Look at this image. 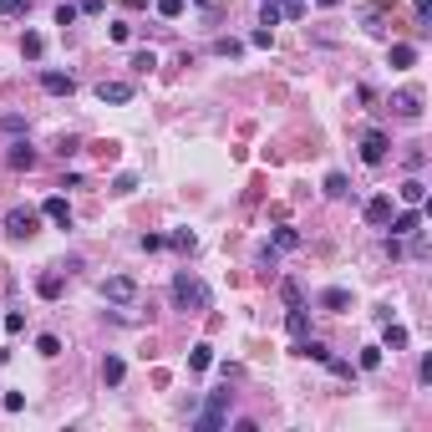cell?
<instances>
[{
	"instance_id": "1",
	"label": "cell",
	"mask_w": 432,
	"mask_h": 432,
	"mask_svg": "<svg viewBox=\"0 0 432 432\" xmlns=\"http://www.w3.org/2000/svg\"><path fill=\"white\" fill-rule=\"evenodd\" d=\"M173 305L178 310H208V305H214V290H208L193 270H178L173 274Z\"/></svg>"
},
{
	"instance_id": "2",
	"label": "cell",
	"mask_w": 432,
	"mask_h": 432,
	"mask_svg": "<svg viewBox=\"0 0 432 432\" xmlns=\"http://www.w3.org/2000/svg\"><path fill=\"white\" fill-rule=\"evenodd\" d=\"M229 397H234V391L224 387V391H214V397H208V407L199 412V417H193V432H219V427H224V412H229Z\"/></svg>"
},
{
	"instance_id": "3",
	"label": "cell",
	"mask_w": 432,
	"mask_h": 432,
	"mask_svg": "<svg viewBox=\"0 0 432 432\" xmlns=\"http://www.w3.org/2000/svg\"><path fill=\"white\" fill-rule=\"evenodd\" d=\"M36 229H41V214H36V208L16 204V208L6 214V234H10V239H31Z\"/></svg>"
},
{
	"instance_id": "4",
	"label": "cell",
	"mask_w": 432,
	"mask_h": 432,
	"mask_svg": "<svg viewBox=\"0 0 432 432\" xmlns=\"http://www.w3.org/2000/svg\"><path fill=\"white\" fill-rule=\"evenodd\" d=\"M102 300H112V305H133V300H138V280H133V274H107V280H102Z\"/></svg>"
},
{
	"instance_id": "5",
	"label": "cell",
	"mask_w": 432,
	"mask_h": 432,
	"mask_svg": "<svg viewBox=\"0 0 432 432\" xmlns=\"http://www.w3.org/2000/svg\"><path fill=\"white\" fill-rule=\"evenodd\" d=\"M387 153H391V138L382 133V127H366V133H361V158L371 163V168H382Z\"/></svg>"
},
{
	"instance_id": "6",
	"label": "cell",
	"mask_w": 432,
	"mask_h": 432,
	"mask_svg": "<svg viewBox=\"0 0 432 432\" xmlns=\"http://www.w3.org/2000/svg\"><path fill=\"white\" fill-rule=\"evenodd\" d=\"M391 214H397V204H391V193H371V199L361 204V219H366L371 229H387V219H391Z\"/></svg>"
},
{
	"instance_id": "7",
	"label": "cell",
	"mask_w": 432,
	"mask_h": 432,
	"mask_svg": "<svg viewBox=\"0 0 432 432\" xmlns=\"http://www.w3.org/2000/svg\"><path fill=\"white\" fill-rule=\"evenodd\" d=\"M387 229H391V239H412V234L422 229V208L407 204L402 214H391V219H387Z\"/></svg>"
},
{
	"instance_id": "8",
	"label": "cell",
	"mask_w": 432,
	"mask_h": 432,
	"mask_svg": "<svg viewBox=\"0 0 432 432\" xmlns=\"http://www.w3.org/2000/svg\"><path fill=\"white\" fill-rule=\"evenodd\" d=\"M133 82H107V76H102L97 82V102H112V107H122V102H133Z\"/></svg>"
},
{
	"instance_id": "9",
	"label": "cell",
	"mask_w": 432,
	"mask_h": 432,
	"mask_svg": "<svg viewBox=\"0 0 432 432\" xmlns=\"http://www.w3.org/2000/svg\"><path fill=\"white\" fill-rule=\"evenodd\" d=\"M41 91H46V97H72L76 76L72 72H41Z\"/></svg>"
},
{
	"instance_id": "10",
	"label": "cell",
	"mask_w": 432,
	"mask_h": 432,
	"mask_svg": "<svg viewBox=\"0 0 432 432\" xmlns=\"http://www.w3.org/2000/svg\"><path fill=\"white\" fill-rule=\"evenodd\" d=\"M41 214H46V219H51L56 229H72V204L61 199V193H51V199L41 204Z\"/></svg>"
},
{
	"instance_id": "11",
	"label": "cell",
	"mask_w": 432,
	"mask_h": 432,
	"mask_svg": "<svg viewBox=\"0 0 432 432\" xmlns=\"http://www.w3.org/2000/svg\"><path fill=\"white\" fill-rule=\"evenodd\" d=\"M316 305H321V310H331V316H341V310H351V290L331 285V290H321V295H316Z\"/></svg>"
},
{
	"instance_id": "12",
	"label": "cell",
	"mask_w": 432,
	"mask_h": 432,
	"mask_svg": "<svg viewBox=\"0 0 432 432\" xmlns=\"http://www.w3.org/2000/svg\"><path fill=\"white\" fill-rule=\"evenodd\" d=\"M391 107H397V117L417 122V117H422V91H397V97H391Z\"/></svg>"
},
{
	"instance_id": "13",
	"label": "cell",
	"mask_w": 432,
	"mask_h": 432,
	"mask_svg": "<svg viewBox=\"0 0 432 432\" xmlns=\"http://www.w3.org/2000/svg\"><path fill=\"white\" fill-rule=\"evenodd\" d=\"M6 163L16 168V173H31V168H36V148H31V142H10Z\"/></svg>"
},
{
	"instance_id": "14",
	"label": "cell",
	"mask_w": 432,
	"mask_h": 432,
	"mask_svg": "<svg viewBox=\"0 0 432 432\" xmlns=\"http://www.w3.org/2000/svg\"><path fill=\"white\" fill-rule=\"evenodd\" d=\"M361 21H366V31H371V36H382L387 31V0H371V6L361 10Z\"/></svg>"
},
{
	"instance_id": "15",
	"label": "cell",
	"mask_w": 432,
	"mask_h": 432,
	"mask_svg": "<svg viewBox=\"0 0 432 432\" xmlns=\"http://www.w3.org/2000/svg\"><path fill=\"white\" fill-rule=\"evenodd\" d=\"M387 61H391V72H407V67H417V46H407V41H397L387 51Z\"/></svg>"
},
{
	"instance_id": "16",
	"label": "cell",
	"mask_w": 432,
	"mask_h": 432,
	"mask_svg": "<svg viewBox=\"0 0 432 432\" xmlns=\"http://www.w3.org/2000/svg\"><path fill=\"white\" fill-rule=\"evenodd\" d=\"M397 199H402V204H417V208H422V199H427V183H422V178H407V183L397 188Z\"/></svg>"
},
{
	"instance_id": "17",
	"label": "cell",
	"mask_w": 432,
	"mask_h": 432,
	"mask_svg": "<svg viewBox=\"0 0 432 432\" xmlns=\"http://www.w3.org/2000/svg\"><path fill=\"white\" fill-rule=\"evenodd\" d=\"M402 346H407V325H397V321L387 316V336H382V351H402Z\"/></svg>"
},
{
	"instance_id": "18",
	"label": "cell",
	"mask_w": 432,
	"mask_h": 432,
	"mask_svg": "<svg viewBox=\"0 0 432 432\" xmlns=\"http://www.w3.org/2000/svg\"><path fill=\"white\" fill-rule=\"evenodd\" d=\"M122 376H127V361H122V356H107V361H102V382H107V387H122Z\"/></svg>"
},
{
	"instance_id": "19",
	"label": "cell",
	"mask_w": 432,
	"mask_h": 432,
	"mask_svg": "<svg viewBox=\"0 0 432 432\" xmlns=\"http://www.w3.org/2000/svg\"><path fill=\"white\" fill-rule=\"evenodd\" d=\"M285 331H290L295 341H300V336L310 331V316H305V305H290V316H285Z\"/></svg>"
},
{
	"instance_id": "20",
	"label": "cell",
	"mask_w": 432,
	"mask_h": 432,
	"mask_svg": "<svg viewBox=\"0 0 432 432\" xmlns=\"http://www.w3.org/2000/svg\"><path fill=\"white\" fill-rule=\"evenodd\" d=\"M168 244H173L178 255H193V250H199V234H193V229H173V234H168Z\"/></svg>"
},
{
	"instance_id": "21",
	"label": "cell",
	"mask_w": 432,
	"mask_h": 432,
	"mask_svg": "<svg viewBox=\"0 0 432 432\" xmlns=\"http://www.w3.org/2000/svg\"><path fill=\"white\" fill-rule=\"evenodd\" d=\"M41 51H46V36H36V31L21 36V56H25V61H41Z\"/></svg>"
},
{
	"instance_id": "22",
	"label": "cell",
	"mask_w": 432,
	"mask_h": 432,
	"mask_svg": "<svg viewBox=\"0 0 432 432\" xmlns=\"http://www.w3.org/2000/svg\"><path fill=\"white\" fill-rule=\"evenodd\" d=\"M295 356H305V361H321V366H325V361H331V351H325L321 341H305V336H300V346H295Z\"/></svg>"
},
{
	"instance_id": "23",
	"label": "cell",
	"mask_w": 432,
	"mask_h": 432,
	"mask_svg": "<svg viewBox=\"0 0 432 432\" xmlns=\"http://www.w3.org/2000/svg\"><path fill=\"white\" fill-rule=\"evenodd\" d=\"M188 366H193V371H208V366H214V346H208V341H199V346L188 351Z\"/></svg>"
},
{
	"instance_id": "24",
	"label": "cell",
	"mask_w": 432,
	"mask_h": 432,
	"mask_svg": "<svg viewBox=\"0 0 432 432\" xmlns=\"http://www.w3.org/2000/svg\"><path fill=\"white\" fill-rule=\"evenodd\" d=\"M36 295L41 300H61V274H41V280H36Z\"/></svg>"
},
{
	"instance_id": "25",
	"label": "cell",
	"mask_w": 432,
	"mask_h": 432,
	"mask_svg": "<svg viewBox=\"0 0 432 432\" xmlns=\"http://www.w3.org/2000/svg\"><path fill=\"white\" fill-rule=\"evenodd\" d=\"M346 193H351L346 173H325V199H346Z\"/></svg>"
},
{
	"instance_id": "26",
	"label": "cell",
	"mask_w": 432,
	"mask_h": 432,
	"mask_svg": "<svg viewBox=\"0 0 432 432\" xmlns=\"http://www.w3.org/2000/svg\"><path fill=\"white\" fill-rule=\"evenodd\" d=\"M280 300H285V305H305V290H300V280H280Z\"/></svg>"
},
{
	"instance_id": "27",
	"label": "cell",
	"mask_w": 432,
	"mask_h": 432,
	"mask_svg": "<svg viewBox=\"0 0 432 432\" xmlns=\"http://www.w3.org/2000/svg\"><path fill=\"white\" fill-rule=\"evenodd\" d=\"M214 56H229V61H234V56H244V46L234 41V36H219V41H214Z\"/></svg>"
},
{
	"instance_id": "28",
	"label": "cell",
	"mask_w": 432,
	"mask_h": 432,
	"mask_svg": "<svg viewBox=\"0 0 432 432\" xmlns=\"http://www.w3.org/2000/svg\"><path fill=\"white\" fill-rule=\"evenodd\" d=\"M153 67H158V56H153V51H138V56H133V72H138V76H148Z\"/></svg>"
},
{
	"instance_id": "29",
	"label": "cell",
	"mask_w": 432,
	"mask_h": 432,
	"mask_svg": "<svg viewBox=\"0 0 432 432\" xmlns=\"http://www.w3.org/2000/svg\"><path fill=\"white\" fill-rule=\"evenodd\" d=\"M76 16H82V10H76L72 0H61V6H56V25H76Z\"/></svg>"
},
{
	"instance_id": "30",
	"label": "cell",
	"mask_w": 432,
	"mask_h": 432,
	"mask_svg": "<svg viewBox=\"0 0 432 432\" xmlns=\"http://www.w3.org/2000/svg\"><path fill=\"white\" fill-rule=\"evenodd\" d=\"M295 244H300L295 229H274V250H295Z\"/></svg>"
},
{
	"instance_id": "31",
	"label": "cell",
	"mask_w": 432,
	"mask_h": 432,
	"mask_svg": "<svg viewBox=\"0 0 432 432\" xmlns=\"http://www.w3.org/2000/svg\"><path fill=\"white\" fill-rule=\"evenodd\" d=\"M376 366H382V346H366L361 351V371H376Z\"/></svg>"
},
{
	"instance_id": "32",
	"label": "cell",
	"mask_w": 432,
	"mask_h": 432,
	"mask_svg": "<svg viewBox=\"0 0 432 432\" xmlns=\"http://www.w3.org/2000/svg\"><path fill=\"white\" fill-rule=\"evenodd\" d=\"M36 351H41V356H61V341L56 336H36Z\"/></svg>"
},
{
	"instance_id": "33",
	"label": "cell",
	"mask_w": 432,
	"mask_h": 432,
	"mask_svg": "<svg viewBox=\"0 0 432 432\" xmlns=\"http://www.w3.org/2000/svg\"><path fill=\"white\" fill-rule=\"evenodd\" d=\"M402 158H407V168H412V173H417V168H422V163H427V153H422V142H412V148H407V153H402Z\"/></svg>"
},
{
	"instance_id": "34",
	"label": "cell",
	"mask_w": 432,
	"mask_h": 432,
	"mask_svg": "<svg viewBox=\"0 0 432 432\" xmlns=\"http://www.w3.org/2000/svg\"><path fill=\"white\" fill-rule=\"evenodd\" d=\"M158 16L163 21H178L183 16V0H158Z\"/></svg>"
},
{
	"instance_id": "35",
	"label": "cell",
	"mask_w": 432,
	"mask_h": 432,
	"mask_svg": "<svg viewBox=\"0 0 432 432\" xmlns=\"http://www.w3.org/2000/svg\"><path fill=\"white\" fill-rule=\"evenodd\" d=\"M138 188V173H117L112 178V193H133Z\"/></svg>"
},
{
	"instance_id": "36",
	"label": "cell",
	"mask_w": 432,
	"mask_h": 432,
	"mask_svg": "<svg viewBox=\"0 0 432 432\" xmlns=\"http://www.w3.org/2000/svg\"><path fill=\"white\" fill-rule=\"evenodd\" d=\"M31 10V0H0V16H25Z\"/></svg>"
},
{
	"instance_id": "37",
	"label": "cell",
	"mask_w": 432,
	"mask_h": 432,
	"mask_svg": "<svg viewBox=\"0 0 432 432\" xmlns=\"http://www.w3.org/2000/svg\"><path fill=\"white\" fill-rule=\"evenodd\" d=\"M250 46H259V51H270V46H274V36H270V25H259V31L250 36Z\"/></svg>"
},
{
	"instance_id": "38",
	"label": "cell",
	"mask_w": 432,
	"mask_h": 432,
	"mask_svg": "<svg viewBox=\"0 0 432 432\" xmlns=\"http://www.w3.org/2000/svg\"><path fill=\"white\" fill-rule=\"evenodd\" d=\"M325 366H331V376H356V366H351V361H341V356H331Z\"/></svg>"
},
{
	"instance_id": "39",
	"label": "cell",
	"mask_w": 432,
	"mask_h": 432,
	"mask_svg": "<svg viewBox=\"0 0 432 432\" xmlns=\"http://www.w3.org/2000/svg\"><path fill=\"white\" fill-rule=\"evenodd\" d=\"M112 41H117V46H122V41H133V25H127V21H117V25H112Z\"/></svg>"
},
{
	"instance_id": "40",
	"label": "cell",
	"mask_w": 432,
	"mask_h": 432,
	"mask_svg": "<svg viewBox=\"0 0 432 432\" xmlns=\"http://www.w3.org/2000/svg\"><path fill=\"white\" fill-rule=\"evenodd\" d=\"M163 244H168V239H163V234H142V250H148V255H158V250H163Z\"/></svg>"
},
{
	"instance_id": "41",
	"label": "cell",
	"mask_w": 432,
	"mask_h": 432,
	"mask_svg": "<svg viewBox=\"0 0 432 432\" xmlns=\"http://www.w3.org/2000/svg\"><path fill=\"white\" fill-rule=\"evenodd\" d=\"M412 10H417V21H432V0H412Z\"/></svg>"
},
{
	"instance_id": "42",
	"label": "cell",
	"mask_w": 432,
	"mask_h": 432,
	"mask_svg": "<svg viewBox=\"0 0 432 432\" xmlns=\"http://www.w3.org/2000/svg\"><path fill=\"white\" fill-rule=\"evenodd\" d=\"M102 6H107V0H82L76 10H87V16H102Z\"/></svg>"
},
{
	"instance_id": "43",
	"label": "cell",
	"mask_w": 432,
	"mask_h": 432,
	"mask_svg": "<svg viewBox=\"0 0 432 432\" xmlns=\"http://www.w3.org/2000/svg\"><path fill=\"white\" fill-rule=\"evenodd\" d=\"M316 6H341V0H316Z\"/></svg>"
},
{
	"instance_id": "44",
	"label": "cell",
	"mask_w": 432,
	"mask_h": 432,
	"mask_svg": "<svg viewBox=\"0 0 432 432\" xmlns=\"http://www.w3.org/2000/svg\"><path fill=\"white\" fill-rule=\"evenodd\" d=\"M193 6H214V0H193Z\"/></svg>"
},
{
	"instance_id": "45",
	"label": "cell",
	"mask_w": 432,
	"mask_h": 432,
	"mask_svg": "<svg viewBox=\"0 0 432 432\" xmlns=\"http://www.w3.org/2000/svg\"><path fill=\"white\" fill-rule=\"evenodd\" d=\"M270 6H280V0H270Z\"/></svg>"
}]
</instances>
